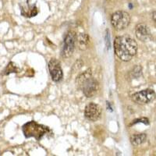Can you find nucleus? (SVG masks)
<instances>
[{"instance_id": "4", "label": "nucleus", "mask_w": 156, "mask_h": 156, "mask_svg": "<svg viewBox=\"0 0 156 156\" xmlns=\"http://www.w3.org/2000/svg\"><path fill=\"white\" fill-rule=\"evenodd\" d=\"M130 23V16L125 11H116L111 16V23L117 30L126 29Z\"/></svg>"}, {"instance_id": "13", "label": "nucleus", "mask_w": 156, "mask_h": 156, "mask_svg": "<svg viewBox=\"0 0 156 156\" xmlns=\"http://www.w3.org/2000/svg\"><path fill=\"white\" fill-rule=\"evenodd\" d=\"M11 73H17V68H16L14 62H10L9 64H8L7 66L5 67V70L3 71L2 74L8 75Z\"/></svg>"}, {"instance_id": "10", "label": "nucleus", "mask_w": 156, "mask_h": 156, "mask_svg": "<svg viewBox=\"0 0 156 156\" xmlns=\"http://www.w3.org/2000/svg\"><path fill=\"white\" fill-rule=\"evenodd\" d=\"M37 7L35 5H28V7H22L21 8V14L26 17H33L37 14Z\"/></svg>"}, {"instance_id": "6", "label": "nucleus", "mask_w": 156, "mask_h": 156, "mask_svg": "<svg viewBox=\"0 0 156 156\" xmlns=\"http://www.w3.org/2000/svg\"><path fill=\"white\" fill-rule=\"evenodd\" d=\"M156 98V93L152 89H144L139 92L132 94L131 99L138 105H146L154 101Z\"/></svg>"}, {"instance_id": "5", "label": "nucleus", "mask_w": 156, "mask_h": 156, "mask_svg": "<svg viewBox=\"0 0 156 156\" xmlns=\"http://www.w3.org/2000/svg\"><path fill=\"white\" fill-rule=\"evenodd\" d=\"M76 42V34L74 31H69L64 39L62 48V56L69 58L73 55Z\"/></svg>"}, {"instance_id": "1", "label": "nucleus", "mask_w": 156, "mask_h": 156, "mask_svg": "<svg viewBox=\"0 0 156 156\" xmlns=\"http://www.w3.org/2000/svg\"><path fill=\"white\" fill-rule=\"evenodd\" d=\"M113 47L116 56L123 62L131 60L137 52V44L136 41L128 35L118 36L115 37Z\"/></svg>"}, {"instance_id": "12", "label": "nucleus", "mask_w": 156, "mask_h": 156, "mask_svg": "<svg viewBox=\"0 0 156 156\" xmlns=\"http://www.w3.org/2000/svg\"><path fill=\"white\" fill-rule=\"evenodd\" d=\"M76 40H77L80 49H84L88 44L89 37L86 34H80V35L76 37Z\"/></svg>"}, {"instance_id": "8", "label": "nucleus", "mask_w": 156, "mask_h": 156, "mask_svg": "<svg viewBox=\"0 0 156 156\" xmlns=\"http://www.w3.org/2000/svg\"><path fill=\"white\" fill-rule=\"evenodd\" d=\"M48 69L52 80L55 82H59L63 77V73L61 68L60 62L55 58H51L48 62Z\"/></svg>"}, {"instance_id": "3", "label": "nucleus", "mask_w": 156, "mask_h": 156, "mask_svg": "<svg viewBox=\"0 0 156 156\" xmlns=\"http://www.w3.org/2000/svg\"><path fill=\"white\" fill-rule=\"evenodd\" d=\"M22 130L26 137L33 136L37 140H40L48 132V129L46 126L37 124V122L31 121V122H29L23 125L22 127Z\"/></svg>"}, {"instance_id": "14", "label": "nucleus", "mask_w": 156, "mask_h": 156, "mask_svg": "<svg viewBox=\"0 0 156 156\" xmlns=\"http://www.w3.org/2000/svg\"><path fill=\"white\" fill-rule=\"evenodd\" d=\"M151 18H152V20H154V23H156V11H154V12H152V14H151Z\"/></svg>"}, {"instance_id": "11", "label": "nucleus", "mask_w": 156, "mask_h": 156, "mask_svg": "<svg viewBox=\"0 0 156 156\" xmlns=\"http://www.w3.org/2000/svg\"><path fill=\"white\" fill-rule=\"evenodd\" d=\"M147 139V135L145 133H138V134H133L130 136V142L134 146L140 145L143 144Z\"/></svg>"}, {"instance_id": "9", "label": "nucleus", "mask_w": 156, "mask_h": 156, "mask_svg": "<svg viewBox=\"0 0 156 156\" xmlns=\"http://www.w3.org/2000/svg\"><path fill=\"white\" fill-rule=\"evenodd\" d=\"M135 34L137 39L141 41H148L151 37V30L144 23H138L135 27Z\"/></svg>"}, {"instance_id": "7", "label": "nucleus", "mask_w": 156, "mask_h": 156, "mask_svg": "<svg viewBox=\"0 0 156 156\" xmlns=\"http://www.w3.org/2000/svg\"><path fill=\"white\" fill-rule=\"evenodd\" d=\"M101 107L95 103L90 102L85 107L84 109V116L87 118L88 120L97 121L100 119L101 115Z\"/></svg>"}, {"instance_id": "2", "label": "nucleus", "mask_w": 156, "mask_h": 156, "mask_svg": "<svg viewBox=\"0 0 156 156\" xmlns=\"http://www.w3.org/2000/svg\"><path fill=\"white\" fill-rule=\"evenodd\" d=\"M76 84L87 98H93L97 94L99 85L97 80L91 76V70L87 69L76 78Z\"/></svg>"}]
</instances>
